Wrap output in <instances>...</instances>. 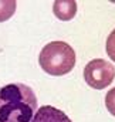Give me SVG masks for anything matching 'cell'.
<instances>
[{"label": "cell", "mask_w": 115, "mask_h": 122, "mask_svg": "<svg viewBox=\"0 0 115 122\" xmlns=\"http://www.w3.org/2000/svg\"><path fill=\"white\" fill-rule=\"evenodd\" d=\"M37 107V97L29 85L13 82L0 87V122H30Z\"/></svg>", "instance_id": "1"}, {"label": "cell", "mask_w": 115, "mask_h": 122, "mask_svg": "<svg viewBox=\"0 0 115 122\" xmlns=\"http://www.w3.org/2000/svg\"><path fill=\"white\" fill-rule=\"evenodd\" d=\"M17 3L14 0H0V23L7 21L16 11Z\"/></svg>", "instance_id": "6"}, {"label": "cell", "mask_w": 115, "mask_h": 122, "mask_svg": "<svg viewBox=\"0 0 115 122\" xmlns=\"http://www.w3.org/2000/svg\"><path fill=\"white\" fill-rule=\"evenodd\" d=\"M115 78V67L112 62L102 58L91 60L84 68V80L94 90H104L112 84Z\"/></svg>", "instance_id": "3"}, {"label": "cell", "mask_w": 115, "mask_h": 122, "mask_svg": "<svg viewBox=\"0 0 115 122\" xmlns=\"http://www.w3.org/2000/svg\"><path fill=\"white\" fill-rule=\"evenodd\" d=\"M107 54L115 62V29L110 33L107 38Z\"/></svg>", "instance_id": "8"}, {"label": "cell", "mask_w": 115, "mask_h": 122, "mask_svg": "<svg viewBox=\"0 0 115 122\" xmlns=\"http://www.w3.org/2000/svg\"><path fill=\"white\" fill-rule=\"evenodd\" d=\"M105 107H107L108 112L112 117H115V87L112 90H110L105 95Z\"/></svg>", "instance_id": "7"}, {"label": "cell", "mask_w": 115, "mask_h": 122, "mask_svg": "<svg viewBox=\"0 0 115 122\" xmlns=\"http://www.w3.org/2000/svg\"><path fill=\"white\" fill-rule=\"evenodd\" d=\"M30 122H73L65 112L51 105L40 107Z\"/></svg>", "instance_id": "4"}, {"label": "cell", "mask_w": 115, "mask_h": 122, "mask_svg": "<svg viewBox=\"0 0 115 122\" xmlns=\"http://www.w3.org/2000/svg\"><path fill=\"white\" fill-rule=\"evenodd\" d=\"M53 11L58 20H73L77 13V1L74 0H57L53 3Z\"/></svg>", "instance_id": "5"}, {"label": "cell", "mask_w": 115, "mask_h": 122, "mask_svg": "<svg viewBox=\"0 0 115 122\" xmlns=\"http://www.w3.org/2000/svg\"><path fill=\"white\" fill-rule=\"evenodd\" d=\"M38 64L48 75H65L75 65V51L65 41H51L40 51Z\"/></svg>", "instance_id": "2"}]
</instances>
